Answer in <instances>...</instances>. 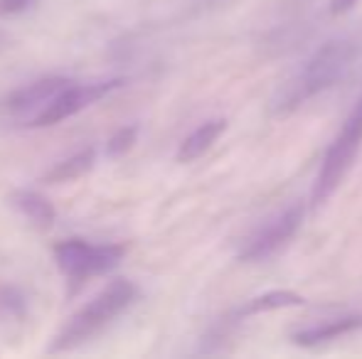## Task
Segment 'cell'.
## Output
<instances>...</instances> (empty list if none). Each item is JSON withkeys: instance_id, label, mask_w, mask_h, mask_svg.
I'll return each instance as SVG.
<instances>
[{"instance_id": "cell-14", "label": "cell", "mask_w": 362, "mask_h": 359, "mask_svg": "<svg viewBox=\"0 0 362 359\" xmlns=\"http://www.w3.org/2000/svg\"><path fill=\"white\" fill-rule=\"evenodd\" d=\"M136 138H139V126H124V128H119L109 138V143H106V155H109V158H121V155H126L134 148Z\"/></svg>"}, {"instance_id": "cell-8", "label": "cell", "mask_w": 362, "mask_h": 359, "mask_svg": "<svg viewBox=\"0 0 362 359\" xmlns=\"http://www.w3.org/2000/svg\"><path fill=\"white\" fill-rule=\"evenodd\" d=\"M355 330H362V315H343V317H333V320H323L320 325H310L303 330L293 332V342L300 347H313L320 342L335 340V337L350 335Z\"/></svg>"}, {"instance_id": "cell-10", "label": "cell", "mask_w": 362, "mask_h": 359, "mask_svg": "<svg viewBox=\"0 0 362 359\" xmlns=\"http://www.w3.org/2000/svg\"><path fill=\"white\" fill-rule=\"evenodd\" d=\"M224 130H227V121L224 118H212V121H205L202 126H197V128L182 140L180 148H177V163H192V160H197L200 155H205Z\"/></svg>"}, {"instance_id": "cell-16", "label": "cell", "mask_w": 362, "mask_h": 359, "mask_svg": "<svg viewBox=\"0 0 362 359\" xmlns=\"http://www.w3.org/2000/svg\"><path fill=\"white\" fill-rule=\"evenodd\" d=\"M353 5H355V0H330V13L343 15V13H348Z\"/></svg>"}, {"instance_id": "cell-7", "label": "cell", "mask_w": 362, "mask_h": 359, "mask_svg": "<svg viewBox=\"0 0 362 359\" xmlns=\"http://www.w3.org/2000/svg\"><path fill=\"white\" fill-rule=\"evenodd\" d=\"M72 84V79L67 77H42L37 82H30L25 87L10 91L3 101H0V109L5 114H30L35 111L37 114L45 104L54 99L62 89H67Z\"/></svg>"}, {"instance_id": "cell-1", "label": "cell", "mask_w": 362, "mask_h": 359, "mask_svg": "<svg viewBox=\"0 0 362 359\" xmlns=\"http://www.w3.org/2000/svg\"><path fill=\"white\" fill-rule=\"evenodd\" d=\"M139 300V286L129 278H116L111 281L91 303H86L79 312H74L67 325L54 337L49 352H67L74 347L89 342L99 335L104 327H109L116 317H121L134 303Z\"/></svg>"}, {"instance_id": "cell-2", "label": "cell", "mask_w": 362, "mask_h": 359, "mask_svg": "<svg viewBox=\"0 0 362 359\" xmlns=\"http://www.w3.org/2000/svg\"><path fill=\"white\" fill-rule=\"evenodd\" d=\"M355 57V44L353 42H328L305 62V67L298 72V77L291 79L284 87L281 99H279V109H293V106L303 104L305 99L315 96L318 91L333 87L338 79L350 69V62Z\"/></svg>"}, {"instance_id": "cell-11", "label": "cell", "mask_w": 362, "mask_h": 359, "mask_svg": "<svg viewBox=\"0 0 362 359\" xmlns=\"http://www.w3.org/2000/svg\"><path fill=\"white\" fill-rule=\"evenodd\" d=\"M94 163H96L94 148H84V150H79V153L69 155V158L59 160L57 165H52V168L45 173L42 182H47V185H64V182H74V180L84 178V175L94 168Z\"/></svg>"}, {"instance_id": "cell-9", "label": "cell", "mask_w": 362, "mask_h": 359, "mask_svg": "<svg viewBox=\"0 0 362 359\" xmlns=\"http://www.w3.org/2000/svg\"><path fill=\"white\" fill-rule=\"evenodd\" d=\"M8 202L13 209H18L28 221H33L35 226H49L57 219V209L45 195L35 190H15L8 195Z\"/></svg>"}, {"instance_id": "cell-3", "label": "cell", "mask_w": 362, "mask_h": 359, "mask_svg": "<svg viewBox=\"0 0 362 359\" xmlns=\"http://www.w3.org/2000/svg\"><path fill=\"white\" fill-rule=\"evenodd\" d=\"M360 148H362V96L358 104H355L353 114L348 116L345 126L340 128V133L330 143V148L325 150V158L320 163L318 178H315L313 185V195H310L313 209L323 207L333 197V192L343 185L345 175L353 168Z\"/></svg>"}, {"instance_id": "cell-17", "label": "cell", "mask_w": 362, "mask_h": 359, "mask_svg": "<svg viewBox=\"0 0 362 359\" xmlns=\"http://www.w3.org/2000/svg\"><path fill=\"white\" fill-rule=\"evenodd\" d=\"M10 44H13V37H10L5 30H0V57H3L5 52L10 49Z\"/></svg>"}, {"instance_id": "cell-12", "label": "cell", "mask_w": 362, "mask_h": 359, "mask_svg": "<svg viewBox=\"0 0 362 359\" xmlns=\"http://www.w3.org/2000/svg\"><path fill=\"white\" fill-rule=\"evenodd\" d=\"M305 298L298 296L293 291H269V293H262V296L252 298L247 305L239 310L242 317H249V315H259V312H272V310H284V308H298L303 305Z\"/></svg>"}, {"instance_id": "cell-15", "label": "cell", "mask_w": 362, "mask_h": 359, "mask_svg": "<svg viewBox=\"0 0 362 359\" xmlns=\"http://www.w3.org/2000/svg\"><path fill=\"white\" fill-rule=\"evenodd\" d=\"M37 0H0V18H13L30 10Z\"/></svg>"}, {"instance_id": "cell-4", "label": "cell", "mask_w": 362, "mask_h": 359, "mask_svg": "<svg viewBox=\"0 0 362 359\" xmlns=\"http://www.w3.org/2000/svg\"><path fill=\"white\" fill-rule=\"evenodd\" d=\"M59 271L67 276L72 286H81L94 276L114 271L124 261L126 246L124 244H91L84 239H67L59 241L52 249Z\"/></svg>"}, {"instance_id": "cell-6", "label": "cell", "mask_w": 362, "mask_h": 359, "mask_svg": "<svg viewBox=\"0 0 362 359\" xmlns=\"http://www.w3.org/2000/svg\"><path fill=\"white\" fill-rule=\"evenodd\" d=\"M300 219H303V207L300 205H291L286 212L269 219L267 224L259 226L244 241V246L239 249V261H264L269 256H274L293 239V234L300 226Z\"/></svg>"}, {"instance_id": "cell-5", "label": "cell", "mask_w": 362, "mask_h": 359, "mask_svg": "<svg viewBox=\"0 0 362 359\" xmlns=\"http://www.w3.org/2000/svg\"><path fill=\"white\" fill-rule=\"evenodd\" d=\"M126 79H104V82H91V84H76L72 82L67 89H62L54 96L49 104H45L37 114H33L28 118L30 128H49V126H57L62 121L72 118L79 111L89 109L91 104L101 101L104 96H109L114 89L124 87Z\"/></svg>"}, {"instance_id": "cell-13", "label": "cell", "mask_w": 362, "mask_h": 359, "mask_svg": "<svg viewBox=\"0 0 362 359\" xmlns=\"http://www.w3.org/2000/svg\"><path fill=\"white\" fill-rule=\"evenodd\" d=\"M28 315V298L20 288L0 286V320L18 322Z\"/></svg>"}]
</instances>
